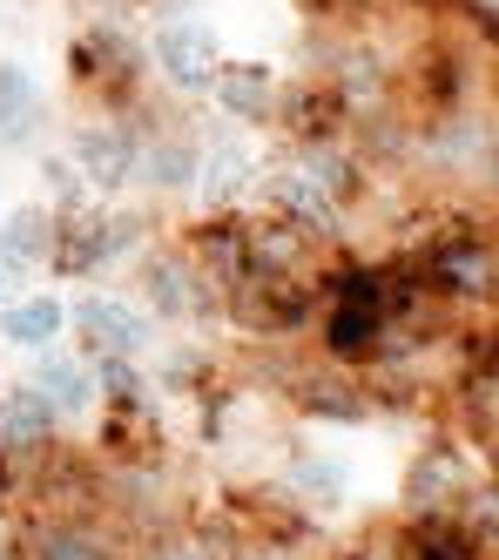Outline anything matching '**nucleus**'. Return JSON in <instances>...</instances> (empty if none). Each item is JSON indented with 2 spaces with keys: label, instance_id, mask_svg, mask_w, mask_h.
<instances>
[{
  "label": "nucleus",
  "instance_id": "nucleus-1",
  "mask_svg": "<svg viewBox=\"0 0 499 560\" xmlns=\"http://www.w3.org/2000/svg\"><path fill=\"white\" fill-rule=\"evenodd\" d=\"M68 74H74L81 95L102 102V115L136 108V102L155 89V74H149V42H142V34L121 21V14H89V27L68 42Z\"/></svg>",
  "mask_w": 499,
  "mask_h": 560
},
{
  "label": "nucleus",
  "instance_id": "nucleus-2",
  "mask_svg": "<svg viewBox=\"0 0 499 560\" xmlns=\"http://www.w3.org/2000/svg\"><path fill=\"white\" fill-rule=\"evenodd\" d=\"M136 291H142L149 325H210V317H223V291L183 257V244H155V250H142V264H136Z\"/></svg>",
  "mask_w": 499,
  "mask_h": 560
},
{
  "label": "nucleus",
  "instance_id": "nucleus-3",
  "mask_svg": "<svg viewBox=\"0 0 499 560\" xmlns=\"http://www.w3.org/2000/svg\"><path fill=\"white\" fill-rule=\"evenodd\" d=\"M142 230H149L142 210H108V203L55 217V257H48V270L55 277H102L115 257H129L142 244Z\"/></svg>",
  "mask_w": 499,
  "mask_h": 560
},
{
  "label": "nucleus",
  "instance_id": "nucleus-4",
  "mask_svg": "<svg viewBox=\"0 0 499 560\" xmlns=\"http://www.w3.org/2000/svg\"><path fill=\"white\" fill-rule=\"evenodd\" d=\"M142 42H149V74H155L162 95H176V102H210L217 68H223V48H217L210 21L170 14L155 34H142Z\"/></svg>",
  "mask_w": 499,
  "mask_h": 560
},
{
  "label": "nucleus",
  "instance_id": "nucleus-5",
  "mask_svg": "<svg viewBox=\"0 0 499 560\" xmlns=\"http://www.w3.org/2000/svg\"><path fill=\"white\" fill-rule=\"evenodd\" d=\"M250 210H270V217H283V223H298L311 244H324V250H345V236H351V217L304 176L298 155H277V163H264L257 203H250Z\"/></svg>",
  "mask_w": 499,
  "mask_h": 560
},
{
  "label": "nucleus",
  "instance_id": "nucleus-6",
  "mask_svg": "<svg viewBox=\"0 0 499 560\" xmlns=\"http://www.w3.org/2000/svg\"><path fill=\"white\" fill-rule=\"evenodd\" d=\"M223 317L243 338H298L317 325V284H290V277H243L223 291Z\"/></svg>",
  "mask_w": 499,
  "mask_h": 560
},
{
  "label": "nucleus",
  "instance_id": "nucleus-7",
  "mask_svg": "<svg viewBox=\"0 0 499 560\" xmlns=\"http://www.w3.org/2000/svg\"><path fill=\"white\" fill-rule=\"evenodd\" d=\"M473 479H479V466L466 459L460 439H426V446L411 453V466H405L398 520H452Z\"/></svg>",
  "mask_w": 499,
  "mask_h": 560
},
{
  "label": "nucleus",
  "instance_id": "nucleus-8",
  "mask_svg": "<svg viewBox=\"0 0 499 560\" xmlns=\"http://www.w3.org/2000/svg\"><path fill=\"white\" fill-rule=\"evenodd\" d=\"M68 331H74L81 358H149V345H155L149 311L129 304V298H115V291L74 298L68 304Z\"/></svg>",
  "mask_w": 499,
  "mask_h": 560
},
{
  "label": "nucleus",
  "instance_id": "nucleus-9",
  "mask_svg": "<svg viewBox=\"0 0 499 560\" xmlns=\"http://www.w3.org/2000/svg\"><path fill=\"white\" fill-rule=\"evenodd\" d=\"M68 163L95 189V203H108V196L136 189V129L121 115H89L68 129Z\"/></svg>",
  "mask_w": 499,
  "mask_h": 560
},
{
  "label": "nucleus",
  "instance_id": "nucleus-10",
  "mask_svg": "<svg viewBox=\"0 0 499 560\" xmlns=\"http://www.w3.org/2000/svg\"><path fill=\"white\" fill-rule=\"evenodd\" d=\"M330 250L311 244L298 223L270 210H243V277H290V284H317V264Z\"/></svg>",
  "mask_w": 499,
  "mask_h": 560
},
{
  "label": "nucleus",
  "instance_id": "nucleus-11",
  "mask_svg": "<svg viewBox=\"0 0 499 560\" xmlns=\"http://www.w3.org/2000/svg\"><path fill=\"white\" fill-rule=\"evenodd\" d=\"M270 129L290 142V155H298V149H317V142H345V136H351L338 95L324 89V74H298V82H283V89H277Z\"/></svg>",
  "mask_w": 499,
  "mask_h": 560
},
{
  "label": "nucleus",
  "instance_id": "nucleus-12",
  "mask_svg": "<svg viewBox=\"0 0 499 560\" xmlns=\"http://www.w3.org/2000/svg\"><path fill=\"white\" fill-rule=\"evenodd\" d=\"M14 547L27 560H129V534L115 520H27L14 527Z\"/></svg>",
  "mask_w": 499,
  "mask_h": 560
},
{
  "label": "nucleus",
  "instance_id": "nucleus-13",
  "mask_svg": "<svg viewBox=\"0 0 499 560\" xmlns=\"http://www.w3.org/2000/svg\"><path fill=\"white\" fill-rule=\"evenodd\" d=\"M257 176H264V155L250 142H210L202 149V170H196V203L202 217H243L257 203Z\"/></svg>",
  "mask_w": 499,
  "mask_h": 560
},
{
  "label": "nucleus",
  "instance_id": "nucleus-14",
  "mask_svg": "<svg viewBox=\"0 0 499 560\" xmlns=\"http://www.w3.org/2000/svg\"><path fill=\"white\" fill-rule=\"evenodd\" d=\"M379 345H385V317L379 311H358V304H317V365H338V372H371L379 365Z\"/></svg>",
  "mask_w": 499,
  "mask_h": 560
},
{
  "label": "nucleus",
  "instance_id": "nucleus-15",
  "mask_svg": "<svg viewBox=\"0 0 499 560\" xmlns=\"http://www.w3.org/2000/svg\"><path fill=\"white\" fill-rule=\"evenodd\" d=\"M290 406H298L304 419H324V425H364L371 412V385L358 372H338V365H311L290 378Z\"/></svg>",
  "mask_w": 499,
  "mask_h": 560
},
{
  "label": "nucleus",
  "instance_id": "nucleus-16",
  "mask_svg": "<svg viewBox=\"0 0 499 560\" xmlns=\"http://www.w3.org/2000/svg\"><path fill=\"white\" fill-rule=\"evenodd\" d=\"M61 412L40 398L27 378H14L8 392H0V459H40L61 439Z\"/></svg>",
  "mask_w": 499,
  "mask_h": 560
},
{
  "label": "nucleus",
  "instance_id": "nucleus-17",
  "mask_svg": "<svg viewBox=\"0 0 499 560\" xmlns=\"http://www.w3.org/2000/svg\"><path fill=\"white\" fill-rule=\"evenodd\" d=\"M277 89H283V74H277L270 61H230V55H223L210 102L230 115V122H250V129H264V122H270V108H277Z\"/></svg>",
  "mask_w": 499,
  "mask_h": 560
},
{
  "label": "nucleus",
  "instance_id": "nucleus-18",
  "mask_svg": "<svg viewBox=\"0 0 499 560\" xmlns=\"http://www.w3.org/2000/svg\"><path fill=\"white\" fill-rule=\"evenodd\" d=\"M176 244H183V257L210 277L217 291H236L243 284V217H196Z\"/></svg>",
  "mask_w": 499,
  "mask_h": 560
},
{
  "label": "nucleus",
  "instance_id": "nucleus-19",
  "mask_svg": "<svg viewBox=\"0 0 499 560\" xmlns=\"http://www.w3.org/2000/svg\"><path fill=\"white\" fill-rule=\"evenodd\" d=\"M298 163H304V176L330 196V203H338L345 217H358V203H364V196H371V176H379V170H371L364 163V155L351 149V136L345 142H317V149H298Z\"/></svg>",
  "mask_w": 499,
  "mask_h": 560
},
{
  "label": "nucleus",
  "instance_id": "nucleus-20",
  "mask_svg": "<svg viewBox=\"0 0 499 560\" xmlns=\"http://www.w3.org/2000/svg\"><path fill=\"white\" fill-rule=\"evenodd\" d=\"M27 385H34L40 398H48V406H55L61 419L95 412V378H89V358H81V351H61V345L34 351V372H27Z\"/></svg>",
  "mask_w": 499,
  "mask_h": 560
},
{
  "label": "nucleus",
  "instance_id": "nucleus-21",
  "mask_svg": "<svg viewBox=\"0 0 499 560\" xmlns=\"http://www.w3.org/2000/svg\"><path fill=\"white\" fill-rule=\"evenodd\" d=\"M48 257H55V210L48 203H14L0 217V264L14 277H34V270H48Z\"/></svg>",
  "mask_w": 499,
  "mask_h": 560
},
{
  "label": "nucleus",
  "instance_id": "nucleus-22",
  "mask_svg": "<svg viewBox=\"0 0 499 560\" xmlns=\"http://www.w3.org/2000/svg\"><path fill=\"white\" fill-rule=\"evenodd\" d=\"M68 331V304L55 291H27L14 304H0V345H14V351H48L61 345Z\"/></svg>",
  "mask_w": 499,
  "mask_h": 560
},
{
  "label": "nucleus",
  "instance_id": "nucleus-23",
  "mask_svg": "<svg viewBox=\"0 0 499 560\" xmlns=\"http://www.w3.org/2000/svg\"><path fill=\"white\" fill-rule=\"evenodd\" d=\"M48 122V95L21 61H0V149H27L34 129Z\"/></svg>",
  "mask_w": 499,
  "mask_h": 560
},
{
  "label": "nucleus",
  "instance_id": "nucleus-24",
  "mask_svg": "<svg viewBox=\"0 0 499 560\" xmlns=\"http://www.w3.org/2000/svg\"><path fill=\"white\" fill-rule=\"evenodd\" d=\"M277 487H283L290 500H298V506L317 520V513H338V506H345V487H351V479H345V466H338V459H311V453H290V459H283V479H277Z\"/></svg>",
  "mask_w": 499,
  "mask_h": 560
},
{
  "label": "nucleus",
  "instance_id": "nucleus-25",
  "mask_svg": "<svg viewBox=\"0 0 499 560\" xmlns=\"http://www.w3.org/2000/svg\"><path fill=\"white\" fill-rule=\"evenodd\" d=\"M89 378L102 412H155V385L142 372V358H89Z\"/></svg>",
  "mask_w": 499,
  "mask_h": 560
},
{
  "label": "nucleus",
  "instance_id": "nucleus-26",
  "mask_svg": "<svg viewBox=\"0 0 499 560\" xmlns=\"http://www.w3.org/2000/svg\"><path fill=\"white\" fill-rule=\"evenodd\" d=\"M398 560H486L452 520H398Z\"/></svg>",
  "mask_w": 499,
  "mask_h": 560
},
{
  "label": "nucleus",
  "instance_id": "nucleus-27",
  "mask_svg": "<svg viewBox=\"0 0 499 560\" xmlns=\"http://www.w3.org/2000/svg\"><path fill=\"white\" fill-rule=\"evenodd\" d=\"M40 183H48V196H40V203H48L55 217H74V210L95 203V189L81 183V170L68 163V155H40Z\"/></svg>",
  "mask_w": 499,
  "mask_h": 560
},
{
  "label": "nucleus",
  "instance_id": "nucleus-28",
  "mask_svg": "<svg viewBox=\"0 0 499 560\" xmlns=\"http://www.w3.org/2000/svg\"><path fill=\"white\" fill-rule=\"evenodd\" d=\"M445 14L460 21L466 42H479V48L499 55V0H445Z\"/></svg>",
  "mask_w": 499,
  "mask_h": 560
},
{
  "label": "nucleus",
  "instance_id": "nucleus-29",
  "mask_svg": "<svg viewBox=\"0 0 499 560\" xmlns=\"http://www.w3.org/2000/svg\"><path fill=\"white\" fill-rule=\"evenodd\" d=\"M304 14H311V21H338V27L358 34V21L379 14V0H304Z\"/></svg>",
  "mask_w": 499,
  "mask_h": 560
},
{
  "label": "nucleus",
  "instance_id": "nucleus-30",
  "mask_svg": "<svg viewBox=\"0 0 499 560\" xmlns=\"http://www.w3.org/2000/svg\"><path fill=\"white\" fill-rule=\"evenodd\" d=\"M473 372L499 378V317H492V325H486V338H479V351H473Z\"/></svg>",
  "mask_w": 499,
  "mask_h": 560
},
{
  "label": "nucleus",
  "instance_id": "nucleus-31",
  "mask_svg": "<svg viewBox=\"0 0 499 560\" xmlns=\"http://www.w3.org/2000/svg\"><path fill=\"white\" fill-rule=\"evenodd\" d=\"M81 14H129V8H142V0H74Z\"/></svg>",
  "mask_w": 499,
  "mask_h": 560
},
{
  "label": "nucleus",
  "instance_id": "nucleus-32",
  "mask_svg": "<svg viewBox=\"0 0 499 560\" xmlns=\"http://www.w3.org/2000/svg\"><path fill=\"white\" fill-rule=\"evenodd\" d=\"M14 291H21V277H14L8 264H0V304H14Z\"/></svg>",
  "mask_w": 499,
  "mask_h": 560
},
{
  "label": "nucleus",
  "instance_id": "nucleus-33",
  "mask_svg": "<svg viewBox=\"0 0 499 560\" xmlns=\"http://www.w3.org/2000/svg\"><path fill=\"white\" fill-rule=\"evenodd\" d=\"M0 560H27V553H21V547H0Z\"/></svg>",
  "mask_w": 499,
  "mask_h": 560
}]
</instances>
